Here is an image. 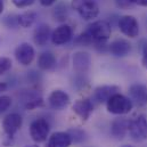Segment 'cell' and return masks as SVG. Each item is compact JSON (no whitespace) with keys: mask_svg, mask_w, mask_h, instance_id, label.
Masks as SVG:
<instances>
[{"mask_svg":"<svg viewBox=\"0 0 147 147\" xmlns=\"http://www.w3.org/2000/svg\"><path fill=\"white\" fill-rule=\"evenodd\" d=\"M84 36L89 39L90 45H98L106 42L111 38L112 28L107 21H95L88 25L87 30L83 32Z\"/></svg>","mask_w":147,"mask_h":147,"instance_id":"1","label":"cell"},{"mask_svg":"<svg viewBox=\"0 0 147 147\" xmlns=\"http://www.w3.org/2000/svg\"><path fill=\"white\" fill-rule=\"evenodd\" d=\"M128 134L135 143H143L147 140V117L145 114H137L129 119Z\"/></svg>","mask_w":147,"mask_h":147,"instance_id":"2","label":"cell"},{"mask_svg":"<svg viewBox=\"0 0 147 147\" xmlns=\"http://www.w3.org/2000/svg\"><path fill=\"white\" fill-rule=\"evenodd\" d=\"M71 7L84 21H91L99 15V6L96 0H72Z\"/></svg>","mask_w":147,"mask_h":147,"instance_id":"3","label":"cell"},{"mask_svg":"<svg viewBox=\"0 0 147 147\" xmlns=\"http://www.w3.org/2000/svg\"><path fill=\"white\" fill-rule=\"evenodd\" d=\"M106 109L111 114L115 115H125L130 113L134 109V103L131 99L120 92L113 95L106 102Z\"/></svg>","mask_w":147,"mask_h":147,"instance_id":"4","label":"cell"},{"mask_svg":"<svg viewBox=\"0 0 147 147\" xmlns=\"http://www.w3.org/2000/svg\"><path fill=\"white\" fill-rule=\"evenodd\" d=\"M49 132L50 124L46 119L39 117L30 124V136L32 140L37 144L46 142L47 138H49Z\"/></svg>","mask_w":147,"mask_h":147,"instance_id":"5","label":"cell"},{"mask_svg":"<svg viewBox=\"0 0 147 147\" xmlns=\"http://www.w3.org/2000/svg\"><path fill=\"white\" fill-rule=\"evenodd\" d=\"M119 30L122 34L130 39H135L139 36V23L137 18L132 15H123L117 22Z\"/></svg>","mask_w":147,"mask_h":147,"instance_id":"6","label":"cell"},{"mask_svg":"<svg viewBox=\"0 0 147 147\" xmlns=\"http://www.w3.org/2000/svg\"><path fill=\"white\" fill-rule=\"evenodd\" d=\"M23 125V117L18 113H10L5 116L2 120V130L3 136L14 138L15 134L22 128Z\"/></svg>","mask_w":147,"mask_h":147,"instance_id":"7","label":"cell"},{"mask_svg":"<svg viewBox=\"0 0 147 147\" xmlns=\"http://www.w3.org/2000/svg\"><path fill=\"white\" fill-rule=\"evenodd\" d=\"M14 55H15L16 61L21 65L29 66L34 61L36 51H34V48L32 47V45H30L29 42H22L16 47Z\"/></svg>","mask_w":147,"mask_h":147,"instance_id":"8","label":"cell"},{"mask_svg":"<svg viewBox=\"0 0 147 147\" xmlns=\"http://www.w3.org/2000/svg\"><path fill=\"white\" fill-rule=\"evenodd\" d=\"M129 98L137 107L147 105V86L144 83H134L128 89Z\"/></svg>","mask_w":147,"mask_h":147,"instance_id":"9","label":"cell"},{"mask_svg":"<svg viewBox=\"0 0 147 147\" xmlns=\"http://www.w3.org/2000/svg\"><path fill=\"white\" fill-rule=\"evenodd\" d=\"M71 103L70 96L66 91L62 89H55L50 92L48 97V104L50 109L55 111H62L66 109Z\"/></svg>","mask_w":147,"mask_h":147,"instance_id":"10","label":"cell"},{"mask_svg":"<svg viewBox=\"0 0 147 147\" xmlns=\"http://www.w3.org/2000/svg\"><path fill=\"white\" fill-rule=\"evenodd\" d=\"M72 111L81 119L82 122H87L94 112V103L89 98L76 99L72 105Z\"/></svg>","mask_w":147,"mask_h":147,"instance_id":"11","label":"cell"},{"mask_svg":"<svg viewBox=\"0 0 147 147\" xmlns=\"http://www.w3.org/2000/svg\"><path fill=\"white\" fill-rule=\"evenodd\" d=\"M131 49H132V46L129 42V40H125L122 38L113 40L109 45V53L116 58H123L128 56L131 53Z\"/></svg>","mask_w":147,"mask_h":147,"instance_id":"12","label":"cell"},{"mask_svg":"<svg viewBox=\"0 0 147 147\" xmlns=\"http://www.w3.org/2000/svg\"><path fill=\"white\" fill-rule=\"evenodd\" d=\"M73 38V29L67 24H61L51 33V42L55 46H63Z\"/></svg>","mask_w":147,"mask_h":147,"instance_id":"13","label":"cell"},{"mask_svg":"<svg viewBox=\"0 0 147 147\" xmlns=\"http://www.w3.org/2000/svg\"><path fill=\"white\" fill-rule=\"evenodd\" d=\"M72 64L78 74H86L91 66V56L87 51H76L73 55Z\"/></svg>","mask_w":147,"mask_h":147,"instance_id":"14","label":"cell"},{"mask_svg":"<svg viewBox=\"0 0 147 147\" xmlns=\"http://www.w3.org/2000/svg\"><path fill=\"white\" fill-rule=\"evenodd\" d=\"M73 144L72 137L69 131H56L50 135L47 140L48 147H70Z\"/></svg>","mask_w":147,"mask_h":147,"instance_id":"15","label":"cell"},{"mask_svg":"<svg viewBox=\"0 0 147 147\" xmlns=\"http://www.w3.org/2000/svg\"><path fill=\"white\" fill-rule=\"evenodd\" d=\"M129 119L116 117L111 122V135L116 140H122L128 134Z\"/></svg>","mask_w":147,"mask_h":147,"instance_id":"16","label":"cell"},{"mask_svg":"<svg viewBox=\"0 0 147 147\" xmlns=\"http://www.w3.org/2000/svg\"><path fill=\"white\" fill-rule=\"evenodd\" d=\"M120 91V87L115 84L99 86L94 90V99L97 103H106L111 97Z\"/></svg>","mask_w":147,"mask_h":147,"instance_id":"17","label":"cell"},{"mask_svg":"<svg viewBox=\"0 0 147 147\" xmlns=\"http://www.w3.org/2000/svg\"><path fill=\"white\" fill-rule=\"evenodd\" d=\"M22 103H23V106L25 110L33 111L43 105V98L40 94H38L36 91H28V92L23 94Z\"/></svg>","mask_w":147,"mask_h":147,"instance_id":"18","label":"cell"},{"mask_svg":"<svg viewBox=\"0 0 147 147\" xmlns=\"http://www.w3.org/2000/svg\"><path fill=\"white\" fill-rule=\"evenodd\" d=\"M51 29L48 24L38 25L33 32V41L39 47H43L48 43L49 39H51Z\"/></svg>","mask_w":147,"mask_h":147,"instance_id":"19","label":"cell"},{"mask_svg":"<svg viewBox=\"0 0 147 147\" xmlns=\"http://www.w3.org/2000/svg\"><path fill=\"white\" fill-rule=\"evenodd\" d=\"M57 59L51 51H43L38 57V67L42 71H51L56 67Z\"/></svg>","mask_w":147,"mask_h":147,"instance_id":"20","label":"cell"},{"mask_svg":"<svg viewBox=\"0 0 147 147\" xmlns=\"http://www.w3.org/2000/svg\"><path fill=\"white\" fill-rule=\"evenodd\" d=\"M38 15L34 11H25V13H22L17 16V24L23 28V29H29L31 28L36 21H37Z\"/></svg>","mask_w":147,"mask_h":147,"instance_id":"21","label":"cell"},{"mask_svg":"<svg viewBox=\"0 0 147 147\" xmlns=\"http://www.w3.org/2000/svg\"><path fill=\"white\" fill-rule=\"evenodd\" d=\"M67 16H69V10H67L66 5L64 2H59L58 5H56V7L53 10L54 20L59 23H63L67 20Z\"/></svg>","mask_w":147,"mask_h":147,"instance_id":"22","label":"cell"},{"mask_svg":"<svg viewBox=\"0 0 147 147\" xmlns=\"http://www.w3.org/2000/svg\"><path fill=\"white\" fill-rule=\"evenodd\" d=\"M69 132H70V135L72 137L73 143H75V144H79V143H82V142L86 140V132L82 129L74 128V129L69 130Z\"/></svg>","mask_w":147,"mask_h":147,"instance_id":"23","label":"cell"},{"mask_svg":"<svg viewBox=\"0 0 147 147\" xmlns=\"http://www.w3.org/2000/svg\"><path fill=\"white\" fill-rule=\"evenodd\" d=\"M13 66V62L10 58L1 56L0 57V75L5 74L6 72H8Z\"/></svg>","mask_w":147,"mask_h":147,"instance_id":"24","label":"cell"},{"mask_svg":"<svg viewBox=\"0 0 147 147\" xmlns=\"http://www.w3.org/2000/svg\"><path fill=\"white\" fill-rule=\"evenodd\" d=\"M10 106H11V98L6 95L0 96V115L5 113Z\"/></svg>","mask_w":147,"mask_h":147,"instance_id":"25","label":"cell"},{"mask_svg":"<svg viewBox=\"0 0 147 147\" xmlns=\"http://www.w3.org/2000/svg\"><path fill=\"white\" fill-rule=\"evenodd\" d=\"M140 50H142V65L145 70H147V40H144L142 42Z\"/></svg>","mask_w":147,"mask_h":147,"instance_id":"26","label":"cell"},{"mask_svg":"<svg viewBox=\"0 0 147 147\" xmlns=\"http://www.w3.org/2000/svg\"><path fill=\"white\" fill-rule=\"evenodd\" d=\"M36 0H11L13 5L17 8H26L34 3Z\"/></svg>","mask_w":147,"mask_h":147,"instance_id":"27","label":"cell"},{"mask_svg":"<svg viewBox=\"0 0 147 147\" xmlns=\"http://www.w3.org/2000/svg\"><path fill=\"white\" fill-rule=\"evenodd\" d=\"M114 1H115L116 7L120 9H129L134 5L132 0H114Z\"/></svg>","mask_w":147,"mask_h":147,"instance_id":"28","label":"cell"},{"mask_svg":"<svg viewBox=\"0 0 147 147\" xmlns=\"http://www.w3.org/2000/svg\"><path fill=\"white\" fill-rule=\"evenodd\" d=\"M57 0H39V2L43 6V7H50L53 6Z\"/></svg>","mask_w":147,"mask_h":147,"instance_id":"29","label":"cell"},{"mask_svg":"<svg viewBox=\"0 0 147 147\" xmlns=\"http://www.w3.org/2000/svg\"><path fill=\"white\" fill-rule=\"evenodd\" d=\"M134 5H138L142 7H147V0H132Z\"/></svg>","mask_w":147,"mask_h":147,"instance_id":"30","label":"cell"},{"mask_svg":"<svg viewBox=\"0 0 147 147\" xmlns=\"http://www.w3.org/2000/svg\"><path fill=\"white\" fill-rule=\"evenodd\" d=\"M7 90V84L5 82H0V94Z\"/></svg>","mask_w":147,"mask_h":147,"instance_id":"31","label":"cell"},{"mask_svg":"<svg viewBox=\"0 0 147 147\" xmlns=\"http://www.w3.org/2000/svg\"><path fill=\"white\" fill-rule=\"evenodd\" d=\"M3 11V1L0 0V14Z\"/></svg>","mask_w":147,"mask_h":147,"instance_id":"32","label":"cell"},{"mask_svg":"<svg viewBox=\"0 0 147 147\" xmlns=\"http://www.w3.org/2000/svg\"><path fill=\"white\" fill-rule=\"evenodd\" d=\"M25 147H39V146H38V144H32V145H26Z\"/></svg>","mask_w":147,"mask_h":147,"instance_id":"33","label":"cell"},{"mask_svg":"<svg viewBox=\"0 0 147 147\" xmlns=\"http://www.w3.org/2000/svg\"><path fill=\"white\" fill-rule=\"evenodd\" d=\"M121 147H134V146H131V145H123V146Z\"/></svg>","mask_w":147,"mask_h":147,"instance_id":"34","label":"cell"},{"mask_svg":"<svg viewBox=\"0 0 147 147\" xmlns=\"http://www.w3.org/2000/svg\"><path fill=\"white\" fill-rule=\"evenodd\" d=\"M45 147H48V146H45Z\"/></svg>","mask_w":147,"mask_h":147,"instance_id":"35","label":"cell"},{"mask_svg":"<svg viewBox=\"0 0 147 147\" xmlns=\"http://www.w3.org/2000/svg\"><path fill=\"white\" fill-rule=\"evenodd\" d=\"M0 41H1V39H0Z\"/></svg>","mask_w":147,"mask_h":147,"instance_id":"36","label":"cell"}]
</instances>
